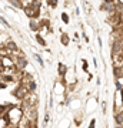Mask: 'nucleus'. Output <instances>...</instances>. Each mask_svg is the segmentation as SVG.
I'll return each mask as SVG.
<instances>
[{"instance_id":"3","label":"nucleus","mask_w":123,"mask_h":128,"mask_svg":"<svg viewBox=\"0 0 123 128\" xmlns=\"http://www.w3.org/2000/svg\"><path fill=\"white\" fill-rule=\"evenodd\" d=\"M19 61H20V66H26V60L20 58V60H19Z\"/></svg>"},{"instance_id":"5","label":"nucleus","mask_w":123,"mask_h":128,"mask_svg":"<svg viewBox=\"0 0 123 128\" xmlns=\"http://www.w3.org/2000/svg\"><path fill=\"white\" fill-rule=\"evenodd\" d=\"M30 24H32V28H33V30H34V28H37V26H34V24H36V23H34V22H32V23H30Z\"/></svg>"},{"instance_id":"6","label":"nucleus","mask_w":123,"mask_h":128,"mask_svg":"<svg viewBox=\"0 0 123 128\" xmlns=\"http://www.w3.org/2000/svg\"><path fill=\"white\" fill-rule=\"evenodd\" d=\"M116 128H122V127H120V125H117V127H116Z\"/></svg>"},{"instance_id":"4","label":"nucleus","mask_w":123,"mask_h":128,"mask_svg":"<svg viewBox=\"0 0 123 128\" xmlns=\"http://www.w3.org/2000/svg\"><path fill=\"white\" fill-rule=\"evenodd\" d=\"M36 88V84L34 82H30V90H34Z\"/></svg>"},{"instance_id":"1","label":"nucleus","mask_w":123,"mask_h":128,"mask_svg":"<svg viewBox=\"0 0 123 128\" xmlns=\"http://www.w3.org/2000/svg\"><path fill=\"white\" fill-rule=\"evenodd\" d=\"M114 120L117 121V124H122V122H123V117H122V114H117L116 117H114Z\"/></svg>"},{"instance_id":"2","label":"nucleus","mask_w":123,"mask_h":128,"mask_svg":"<svg viewBox=\"0 0 123 128\" xmlns=\"http://www.w3.org/2000/svg\"><path fill=\"white\" fill-rule=\"evenodd\" d=\"M36 38H37V41H39L40 44H43V46H45V44H46V43H45V40H43V38H42L40 36H36Z\"/></svg>"}]
</instances>
